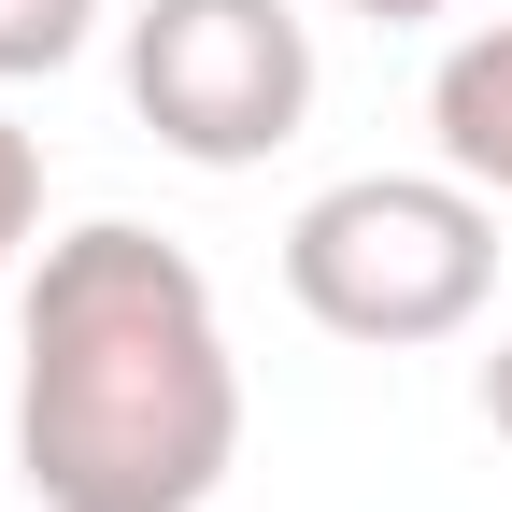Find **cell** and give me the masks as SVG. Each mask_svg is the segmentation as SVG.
I'll use <instances>...</instances> for the list:
<instances>
[{
  "label": "cell",
  "mask_w": 512,
  "mask_h": 512,
  "mask_svg": "<svg viewBox=\"0 0 512 512\" xmlns=\"http://www.w3.org/2000/svg\"><path fill=\"white\" fill-rule=\"evenodd\" d=\"M242 470V356L200 256L86 214L29 256L15 313V484L43 512H200Z\"/></svg>",
  "instance_id": "obj_1"
},
{
  "label": "cell",
  "mask_w": 512,
  "mask_h": 512,
  "mask_svg": "<svg viewBox=\"0 0 512 512\" xmlns=\"http://www.w3.org/2000/svg\"><path fill=\"white\" fill-rule=\"evenodd\" d=\"M285 299L328 342H370V356L456 342L498 299V200L470 171H356V185H328V200H299Z\"/></svg>",
  "instance_id": "obj_2"
},
{
  "label": "cell",
  "mask_w": 512,
  "mask_h": 512,
  "mask_svg": "<svg viewBox=\"0 0 512 512\" xmlns=\"http://www.w3.org/2000/svg\"><path fill=\"white\" fill-rule=\"evenodd\" d=\"M128 114L185 171H256L313 114V15L299 0H143L128 15Z\"/></svg>",
  "instance_id": "obj_3"
},
{
  "label": "cell",
  "mask_w": 512,
  "mask_h": 512,
  "mask_svg": "<svg viewBox=\"0 0 512 512\" xmlns=\"http://www.w3.org/2000/svg\"><path fill=\"white\" fill-rule=\"evenodd\" d=\"M427 128H441V171H470L484 200H512V15H484L470 43H441Z\"/></svg>",
  "instance_id": "obj_4"
},
{
  "label": "cell",
  "mask_w": 512,
  "mask_h": 512,
  "mask_svg": "<svg viewBox=\"0 0 512 512\" xmlns=\"http://www.w3.org/2000/svg\"><path fill=\"white\" fill-rule=\"evenodd\" d=\"M100 29V0H0V86H43V72H72Z\"/></svg>",
  "instance_id": "obj_5"
},
{
  "label": "cell",
  "mask_w": 512,
  "mask_h": 512,
  "mask_svg": "<svg viewBox=\"0 0 512 512\" xmlns=\"http://www.w3.org/2000/svg\"><path fill=\"white\" fill-rule=\"evenodd\" d=\"M29 256H43V143L0 114V285L29 271Z\"/></svg>",
  "instance_id": "obj_6"
},
{
  "label": "cell",
  "mask_w": 512,
  "mask_h": 512,
  "mask_svg": "<svg viewBox=\"0 0 512 512\" xmlns=\"http://www.w3.org/2000/svg\"><path fill=\"white\" fill-rule=\"evenodd\" d=\"M470 399H484V427H498V441H512V342H498V356H484V370H470Z\"/></svg>",
  "instance_id": "obj_7"
},
{
  "label": "cell",
  "mask_w": 512,
  "mask_h": 512,
  "mask_svg": "<svg viewBox=\"0 0 512 512\" xmlns=\"http://www.w3.org/2000/svg\"><path fill=\"white\" fill-rule=\"evenodd\" d=\"M342 15H370V29H427V15H456V0H342Z\"/></svg>",
  "instance_id": "obj_8"
}]
</instances>
